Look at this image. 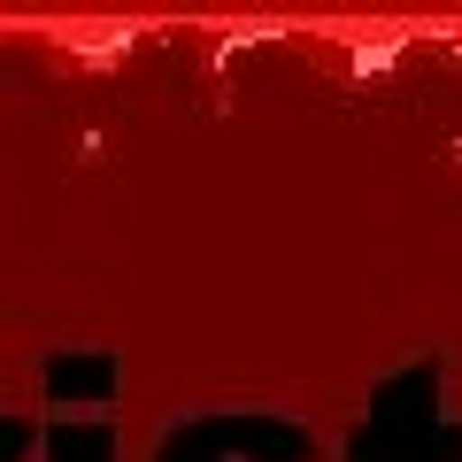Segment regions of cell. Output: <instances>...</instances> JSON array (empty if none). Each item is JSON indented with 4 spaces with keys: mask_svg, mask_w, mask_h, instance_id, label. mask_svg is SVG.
<instances>
[{
    "mask_svg": "<svg viewBox=\"0 0 462 462\" xmlns=\"http://www.w3.org/2000/svg\"><path fill=\"white\" fill-rule=\"evenodd\" d=\"M162 462H208V447H200V424H193V431H170Z\"/></svg>",
    "mask_w": 462,
    "mask_h": 462,
    "instance_id": "cell-3",
    "label": "cell"
},
{
    "mask_svg": "<svg viewBox=\"0 0 462 462\" xmlns=\"http://www.w3.org/2000/svg\"><path fill=\"white\" fill-rule=\"evenodd\" d=\"M54 462H116V431L108 424H62L54 431Z\"/></svg>",
    "mask_w": 462,
    "mask_h": 462,
    "instance_id": "cell-2",
    "label": "cell"
},
{
    "mask_svg": "<svg viewBox=\"0 0 462 462\" xmlns=\"http://www.w3.org/2000/svg\"><path fill=\"white\" fill-rule=\"evenodd\" d=\"M346 462H462V424H439V355L401 370L370 401Z\"/></svg>",
    "mask_w": 462,
    "mask_h": 462,
    "instance_id": "cell-1",
    "label": "cell"
}]
</instances>
